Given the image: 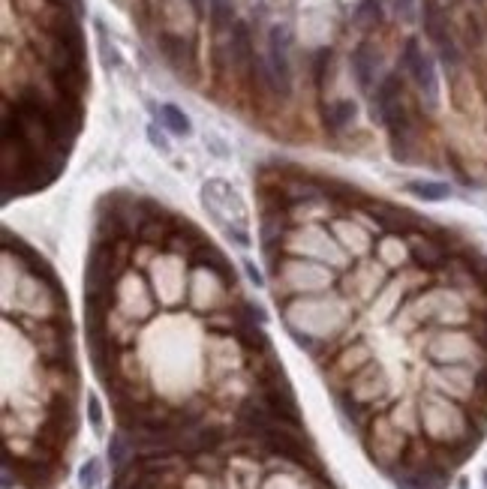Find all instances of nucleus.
<instances>
[{"mask_svg": "<svg viewBox=\"0 0 487 489\" xmlns=\"http://www.w3.org/2000/svg\"><path fill=\"white\" fill-rule=\"evenodd\" d=\"M403 69L412 76L415 88L421 91V96L427 99V105H436L439 99V78H436V66L433 61L424 54V48L418 46V39H409L403 46Z\"/></svg>", "mask_w": 487, "mask_h": 489, "instance_id": "obj_1", "label": "nucleus"}, {"mask_svg": "<svg viewBox=\"0 0 487 489\" xmlns=\"http://www.w3.org/2000/svg\"><path fill=\"white\" fill-rule=\"evenodd\" d=\"M424 31L427 36H431V42L439 48L442 61H446L448 66H457L461 63V51H457V42L448 31V19L446 12H442V6L436 4V0H424Z\"/></svg>", "mask_w": 487, "mask_h": 489, "instance_id": "obj_2", "label": "nucleus"}, {"mask_svg": "<svg viewBox=\"0 0 487 489\" xmlns=\"http://www.w3.org/2000/svg\"><path fill=\"white\" fill-rule=\"evenodd\" d=\"M379 51L370 46V42H361L355 51H352V76L358 81V88L361 91H370L376 81V69H379Z\"/></svg>", "mask_w": 487, "mask_h": 489, "instance_id": "obj_3", "label": "nucleus"}, {"mask_svg": "<svg viewBox=\"0 0 487 489\" xmlns=\"http://www.w3.org/2000/svg\"><path fill=\"white\" fill-rule=\"evenodd\" d=\"M229 51H232L235 66H241V69L253 66V61H256V54H253V36H250V27L244 24V21H235L232 39H229Z\"/></svg>", "mask_w": 487, "mask_h": 489, "instance_id": "obj_4", "label": "nucleus"}, {"mask_svg": "<svg viewBox=\"0 0 487 489\" xmlns=\"http://www.w3.org/2000/svg\"><path fill=\"white\" fill-rule=\"evenodd\" d=\"M355 114H358V105L352 99H340V103H331L325 108V126L340 133V129H346L355 120Z\"/></svg>", "mask_w": 487, "mask_h": 489, "instance_id": "obj_5", "label": "nucleus"}, {"mask_svg": "<svg viewBox=\"0 0 487 489\" xmlns=\"http://www.w3.org/2000/svg\"><path fill=\"white\" fill-rule=\"evenodd\" d=\"M163 48H166V54H169V61H171V66L175 69H184V66H193V46L184 36H171V34H166L163 36Z\"/></svg>", "mask_w": 487, "mask_h": 489, "instance_id": "obj_6", "label": "nucleus"}, {"mask_svg": "<svg viewBox=\"0 0 487 489\" xmlns=\"http://www.w3.org/2000/svg\"><path fill=\"white\" fill-rule=\"evenodd\" d=\"M160 123L169 129L171 135H190L193 133V123H190V118L184 114L178 105H171V103H166V105H160Z\"/></svg>", "mask_w": 487, "mask_h": 489, "instance_id": "obj_7", "label": "nucleus"}, {"mask_svg": "<svg viewBox=\"0 0 487 489\" xmlns=\"http://www.w3.org/2000/svg\"><path fill=\"white\" fill-rule=\"evenodd\" d=\"M208 19L214 31H232L235 27V4L232 0H208Z\"/></svg>", "mask_w": 487, "mask_h": 489, "instance_id": "obj_8", "label": "nucleus"}, {"mask_svg": "<svg viewBox=\"0 0 487 489\" xmlns=\"http://www.w3.org/2000/svg\"><path fill=\"white\" fill-rule=\"evenodd\" d=\"M382 21V0H361L355 9V24L358 27H376Z\"/></svg>", "mask_w": 487, "mask_h": 489, "instance_id": "obj_9", "label": "nucleus"}, {"mask_svg": "<svg viewBox=\"0 0 487 489\" xmlns=\"http://www.w3.org/2000/svg\"><path fill=\"white\" fill-rule=\"evenodd\" d=\"M409 192L412 195H418L424 201H442V198H448V186L446 183H424V180H415L409 183Z\"/></svg>", "mask_w": 487, "mask_h": 489, "instance_id": "obj_10", "label": "nucleus"}, {"mask_svg": "<svg viewBox=\"0 0 487 489\" xmlns=\"http://www.w3.org/2000/svg\"><path fill=\"white\" fill-rule=\"evenodd\" d=\"M412 255H415V262H421L424 267H439V264H446V252H442L439 247H433V243L415 247Z\"/></svg>", "mask_w": 487, "mask_h": 489, "instance_id": "obj_11", "label": "nucleus"}, {"mask_svg": "<svg viewBox=\"0 0 487 489\" xmlns=\"http://www.w3.org/2000/svg\"><path fill=\"white\" fill-rule=\"evenodd\" d=\"M96 478H99V463H96V459H88V463L81 465V471H79L81 489H94L96 486Z\"/></svg>", "mask_w": 487, "mask_h": 489, "instance_id": "obj_12", "label": "nucleus"}, {"mask_svg": "<svg viewBox=\"0 0 487 489\" xmlns=\"http://www.w3.org/2000/svg\"><path fill=\"white\" fill-rule=\"evenodd\" d=\"M88 411H91V426L99 433V429H103V411H99V399L96 396L88 399Z\"/></svg>", "mask_w": 487, "mask_h": 489, "instance_id": "obj_13", "label": "nucleus"}, {"mask_svg": "<svg viewBox=\"0 0 487 489\" xmlns=\"http://www.w3.org/2000/svg\"><path fill=\"white\" fill-rule=\"evenodd\" d=\"M397 16L403 21H412L415 19V0H397Z\"/></svg>", "mask_w": 487, "mask_h": 489, "instance_id": "obj_14", "label": "nucleus"}, {"mask_svg": "<svg viewBox=\"0 0 487 489\" xmlns=\"http://www.w3.org/2000/svg\"><path fill=\"white\" fill-rule=\"evenodd\" d=\"M148 135H151V145H154V148H160L163 153H169V141L163 138L160 129H156V126H148Z\"/></svg>", "mask_w": 487, "mask_h": 489, "instance_id": "obj_15", "label": "nucleus"}, {"mask_svg": "<svg viewBox=\"0 0 487 489\" xmlns=\"http://www.w3.org/2000/svg\"><path fill=\"white\" fill-rule=\"evenodd\" d=\"M193 9H196V16H208V0H190Z\"/></svg>", "mask_w": 487, "mask_h": 489, "instance_id": "obj_16", "label": "nucleus"}, {"mask_svg": "<svg viewBox=\"0 0 487 489\" xmlns=\"http://www.w3.org/2000/svg\"><path fill=\"white\" fill-rule=\"evenodd\" d=\"M484 478H487V474H484Z\"/></svg>", "mask_w": 487, "mask_h": 489, "instance_id": "obj_17", "label": "nucleus"}]
</instances>
